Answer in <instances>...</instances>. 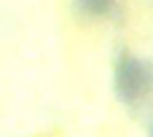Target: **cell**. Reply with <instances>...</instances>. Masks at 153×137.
I'll list each match as a JSON object with an SVG mask.
<instances>
[{
  "label": "cell",
  "mask_w": 153,
  "mask_h": 137,
  "mask_svg": "<svg viewBox=\"0 0 153 137\" xmlns=\"http://www.w3.org/2000/svg\"><path fill=\"white\" fill-rule=\"evenodd\" d=\"M75 5L89 16H105V13L113 11L116 0H75Z\"/></svg>",
  "instance_id": "7a4b0ae2"
},
{
  "label": "cell",
  "mask_w": 153,
  "mask_h": 137,
  "mask_svg": "<svg viewBox=\"0 0 153 137\" xmlns=\"http://www.w3.org/2000/svg\"><path fill=\"white\" fill-rule=\"evenodd\" d=\"M148 137H153V118H151V124H148Z\"/></svg>",
  "instance_id": "3957f363"
},
{
  "label": "cell",
  "mask_w": 153,
  "mask_h": 137,
  "mask_svg": "<svg viewBox=\"0 0 153 137\" xmlns=\"http://www.w3.org/2000/svg\"><path fill=\"white\" fill-rule=\"evenodd\" d=\"M113 89L124 105H134L153 94V59H143L129 48L118 51L113 67Z\"/></svg>",
  "instance_id": "6da1fadb"
}]
</instances>
